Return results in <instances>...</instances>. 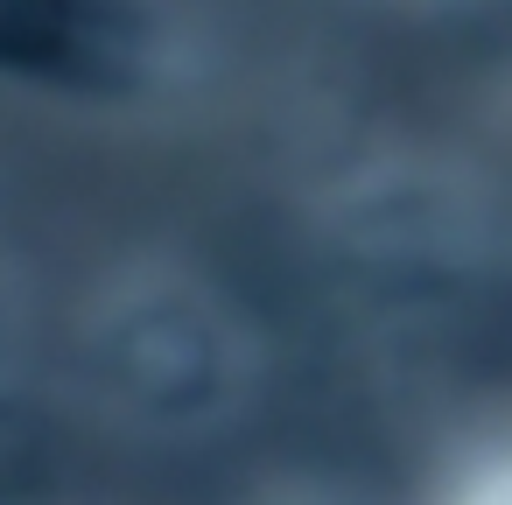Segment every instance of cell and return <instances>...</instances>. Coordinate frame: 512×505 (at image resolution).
<instances>
[]
</instances>
